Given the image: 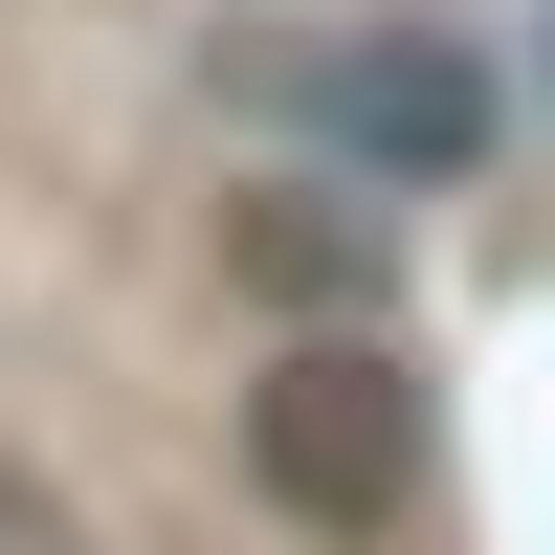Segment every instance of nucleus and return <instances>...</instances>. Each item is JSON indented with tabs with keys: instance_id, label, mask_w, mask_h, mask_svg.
<instances>
[{
	"instance_id": "obj_1",
	"label": "nucleus",
	"mask_w": 555,
	"mask_h": 555,
	"mask_svg": "<svg viewBox=\"0 0 555 555\" xmlns=\"http://www.w3.org/2000/svg\"><path fill=\"white\" fill-rule=\"evenodd\" d=\"M423 467H444V400H423L400 334H289V356L245 378V489H267L289 533H400Z\"/></svg>"
},
{
	"instance_id": "obj_2",
	"label": "nucleus",
	"mask_w": 555,
	"mask_h": 555,
	"mask_svg": "<svg viewBox=\"0 0 555 555\" xmlns=\"http://www.w3.org/2000/svg\"><path fill=\"white\" fill-rule=\"evenodd\" d=\"M311 112H334V156H378V178H467V156H489V67H467L444 23L311 44Z\"/></svg>"
},
{
	"instance_id": "obj_4",
	"label": "nucleus",
	"mask_w": 555,
	"mask_h": 555,
	"mask_svg": "<svg viewBox=\"0 0 555 555\" xmlns=\"http://www.w3.org/2000/svg\"><path fill=\"white\" fill-rule=\"evenodd\" d=\"M0 555H89V533H67V512H44V489H23V467H0Z\"/></svg>"
},
{
	"instance_id": "obj_3",
	"label": "nucleus",
	"mask_w": 555,
	"mask_h": 555,
	"mask_svg": "<svg viewBox=\"0 0 555 555\" xmlns=\"http://www.w3.org/2000/svg\"><path fill=\"white\" fill-rule=\"evenodd\" d=\"M245 267H267V289H356L378 245H356V222H311V201H267V222H245Z\"/></svg>"
}]
</instances>
